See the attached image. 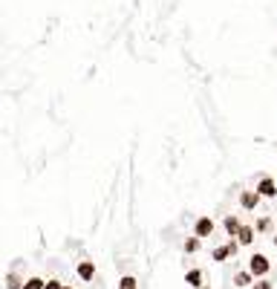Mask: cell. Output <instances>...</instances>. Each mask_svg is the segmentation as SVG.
<instances>
[{"mask_svg": "<svg viewBox=\"0 0 277 289\" xmlns=\"http://www.w3.org/2000/svg\"><path fill=\"white\" fill-rule=\"evenodd\" d=\"M249 272L254 275V280H257V278H268V272H271V261H268L263 252H254L249 257Z\"/></svg>", "mask_w": 277, "mask_h": 289, "instance_id": "6da1fadb", "label": "cell"}, {"mask_svg": "<svg viewBox=\"0 0 277 289\" xmlns=\"http://www.w3.org/2000/svg\"><path fill=\"white\" fill-rule=\"evenodd\" d=\"M254 191L260 194V199H274L277 197V180L263 174V177L257 180V185H254Z\"/></svg>", "mask_w": 277, "mask_h": 289, "instance_id": "7a4b0ae2", "label": "cell"}, {"mask_svg": "<svg viewBox=\"0 0 277 289\" xmlns=\"http://www.w3.org/2000/svg\"><path fill=\"white\" fill-rule=\"evenodd\" d=\"M237 252H240V243H237V240H228V243L217 246L214 252H211V261H217V263H225L228 257H234Z\"/></svg>", "mask_w": 277, "mask_h": 289, "instance_id": "3957f363", "label": "cell"}, {"mask_svg": "<svg viewBox=\"0 0 277 289\" xmlns=\"http://www.w3.org/2000/svg\"><path fill=\"white\" fill-rule=\"evenodd\" d=\"M214 228H217V223L208 214L199 217L197 223H194V237H199V240H202V237H211V235H214Z\"/></svg>", "mask_w": 277, "mask_h": 289, "instance_id": "277c9868", "label": "cell"}, {"mask_svg": "<svg viewBox=\"0 0 277 289\" xmlns=\"http://www.w3.org/2000/svg\"><path fill=\"white\" fill-rule=\"evenodd\" d=\"M260 206V194L257 191H242L240 194V208L242 211H254Z\"/></svg>", "mask_w": 277, "mask_h": 289, "instance_id": "5b68a950", "label": "cell"}, {"mask_svg": "<svg viewBox=\"0 0 277 289\" xmlns=\"http://www.w3.org/2000/svg\"><path fill=\"white\" fill-rule=\"evenodd\" d=\"M254 237H257L254 226H249V223H242V226H240V232H237V237H234V240H237L240 246H251V243H254Z\"/></svg>", "mask_w": 277, "mask_h": 289, "instance_id": "8992f818", "label": "cell"}, {"mask_svg": "<svg viewBox=\"0 0 277 289\" xmlns=\"http://www.w3.org/2000/svg\"><path fill=\"white\" fill-rule=\"evenodd\" d=\"M240 226H242V220H240V214H228L223 220V228H225V235L228 237H237V232H240Z\"/></svg>", "mask_w": 277, "mask_h": 289, "instance_id": "52a82bcc", "label": "cell"}, {"mask_svg": "<svg viewBox=\"0 0 277 289\" xmlns=\"http://www.w3.org/2000/svg\"><path fill=\"white\" fill-rule=\"evenodd\" d=\"M75 272H78L81 280H93V278H96V263H93V261H81Z\"/></svg>", "mask_w": 277, "mask_h": 289, "instance_id": "ba28073f", "label": "cell"}, {"mask_svg": "<svg viewBox=\"0 0 277 289\" xmlns=\"http://www.w3.org/2000/svg\"><path fill=\"white\" fill-rule=\"evenodd\" d=\"M251 283H254V275H251L249 269H242V272L234 275V286H237V289H249Z\"/></svg>", "mask_w": 277, "mask_h": 289, "instance_id": "9c48e42d", "label": "cell"}, {"mask_svg": "<svg viewBox=\"0 0 277 289\" xmlns=\"http://www.w3.org/2000/svg\"><path fill=\"white\" fill-rule=\"evenodd\" d=\"M185 283H188V286H194V289H199L202 283H205V275H202V269H191L188 275H185Z\"/></svg>", "mask_w": 277, "mask_h": 289, "instance_id": "30bf717a", "label": "cell"}, {"mask_svg": "<svg viewBox=\"0 0 277 289\" xmlns=\"http://www.w3.org/2000/svg\"><path fill=\"white\" fill-rule=\"evenodd\" d=\"M254 232H257V235H266V232H271V217H260L257 223H254Z\"/></svg>", "mask_w": 277, "mask_h": 289, "instance_id": "8fae6325", "label": "cell"}, {"mask_svg": "<svg viewBox=\"0 0 277 289\" xmlns=\"http://www.w3.org/2000/svg\"><path fill=\"white\" fill-rule=\"evenodd\" d=\"M118 289H139V280L133 275H125V278L118 280Z\"/></svg>", "mask_w": 277, "mask_h": 289, "instance_id": "7c38bea8", "label": "cell"}, {"mask_svg": "<svg viewBox=\"0 0 277 289\" xmlns=\"http://www.w3.org/2000/svg\"><path fill=\"white\" fill-rule=\"evenodd\" d=\"M6 289H23V280H20V275H15V272H12L9 278H6Z\"/></svg>", "mask_w": 277, "mask_h": 289, "instance_id": "4fadbf2b", "label": "cell"}, {"mask_svg": "<svg viewBox=\"0 0 277 289\" xmlns=\"http://www.w3.org/2000/svg\"><path fill=\"white\" fill-rule=\"evenodd\" d=\"M199 243H202L199 237H188V240H185V252H188V254L199 252Z\"/></svg>", "mask_w": 277, "mask_h": 289, "instance_id": "5bb4252c", "label": "cell"}, {"mask_svg": "<svg viewBox=\"0 0 277 289\" xmlns=\"http://www.w3.org/2000/svg\"><path fill=\"white\" fill-rule=\"evenodd\" d=\"M251 289H274V283H271L268 278H257L254 283H251Z\"/></svg>", "mask_w": 277, "mask_h": 289, "instance_id": "9a60e30c", "label": "cell"}, {"mask_svg": "<svg viewBox=\"0 0 277 289\" xmlns=\"http://www.w3.org/2000/svg\"><path fill=\"white\" fill-rule=\"evenodd\" d=\"M23 289H44V280L41 278H29V280H23Z\"/></svg>", "mask_w": 277, "mask_h": 289, "instance_id": "2e32d148", "label": "cell"}, {"mask_svg": "<svg viewBox=\"0 0 277 289\" xmlns=\"http://www.w3.org/2000/svg\"><path fill=\"white\" fill-rule=\"evenodd\" d=\"M44 289H64V283H61V280H46Z\"/></svg>", "mask_w": 277, "mask_h": 289, "instance_id": "e0dca14e", "label": "cell"}, {"mask_svg": "<svg viewBox=\"0 0 277 289\" xmlns=\"http://www.w3.org/2000/svg\"><path fill=\"white\" fill-rule=\"evenodd\" d=\"M271 243H274V249H277V232H274V235H271Z\"/></svg>", "mask_w": 277, "mask_h": 289, "instance_id": "ac0fdd59", "label": "cell"}, {"mask_svg": "<svg viewBox=\"0 0 277 289\" xmlns=\"http://www.w3.org/2000/svg\"><path fill=\"white\" fill-rule=\"evenodd\" d=\"M199 289H211V286H205V283H202V286H199Z\"/></svg>", "mask_w": 277, "mask_h": 289, "instance_id": "d6986e66", "label": "cell"}, {"mask_svg": "<svg viewBox=\"0 0 277 289\" xmlns=\"http://www.w3.org/2000/svg\"><path fill=\"white\" fill-rule=\"evenodd\" d=\"M64 289H70V286H64Z\"/></svg>", "mask_w": 277, "mask_h": 289, "instance_id": "ffe728a7", "label": "cell"}]
</instances>
